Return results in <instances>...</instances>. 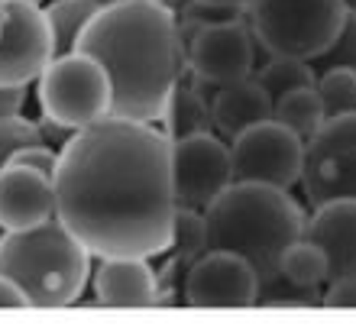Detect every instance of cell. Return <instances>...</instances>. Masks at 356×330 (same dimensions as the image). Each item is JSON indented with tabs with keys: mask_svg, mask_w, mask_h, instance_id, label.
Returning a JSON list of instances; mask_svg holds the SVG:
<instances>
[{
	"mask_svg": "<svg viewBox=\"0 0 356 330\" xmlns=\"http://www.w3.org/2000/svg\"><path fill=\"white\" fill-rule=\"evenodd\" d=\"M56 217L94 259L169 249L175 191L172 142L156 123L107 117L58 152Z\"/></svg>",
	"mask_w": 356,
	"mask_h": 330,
	"instance_id": "obj_1",
	"label": "cell"
},
{
	"mask_svg": "<svg viewBox=\"0 0 356 330\" xmlns=\"http://www.w3.org/2000/svg\"><path fill=\"white\" fill-rule=\"evenodd\" d=\"M75 49L107 72L120 120L159 126L169 94L188 75V46L169 3H104Z\"/></svg>",
	"mask_w": 356,
	"mask_h": 330,
	"instance_id": "obj_2",
	"label": "cell"
},
{
	"mask_svg": "<svg viewBox=\"0 0 356 330\" xmlns=\"http://www.w3.org/2000/svg\"><path fill=\"white\" fill-rule=\"evenodd\" d=\"M204 220L211 249L234 253L256 269L259 304H263L282 285L279 259L298 236H305L308 211L285 188L234 181L204 211Z\"/></svg>",
	"mask_w": 356,
	"mask_h": 330,
	"instance_id": "obj_3",
	"label": "cell"
},
{
	"mask_svg": "<svg viewBox=\"0 0 356 330\" xmlns=\"http://www.w3.org/2000/svg\"><path fill=\"white\" fill-rule=\"evenodd\" d=\"M94 256L62 220L0 236V275L26 292L33 308H68L91 285Z\"/></svg>",
	"mask_w": 356,
	"mask_h": 330,
	"instance_id": "obj_4",
	"label": "cell"
},
{
	"mask_svg": "<svg viewBox=\"0 0 356 330\" xmlns=\"http://www.w3.org/2000/svg\"><path fill=\"white\" fill-rule=\"evenodd\" d=\"M347 0H253L246 26L266 56L314 62L347 19Z\"/></svg>",
	"mask_w": 356,
	"mask_h": 330,
	"instance_id": "obj_5",
	"label": "cell"
},
{
	"mask_svg": "<svg viewBox=\"0 0 356 330\" xmlns=\"http://www.w3.org/2000/svg\"><path fill=\"white\" fill-rule=\"evenodd\" d=\"M36 104L42 117L78 133L113 117V88L101 62L75 49L56 56L36 78Z\"/></svg>",
	"mask_w": 356,
	"mask_h": 330,
	"instance_id": "obj_6",
	"label": "cell"
},
{
	"mask_svg": "<svg viewBox=\"0 0 356 330\" xmlns=\"http://www.w3.org/2000/svg\"><path fill=\"white\" fill-rule=\"evenodd\" d=\"M301 191L311 208L337 198H356V113L324 120L305 146Z\"/></svg>",
	"mask_w": 356,
	"mask_h": 330,
	"instance_id": "obj_7",
	"label": "cell"
},
{
	"mask_svg": "<svg viewBox=\"0 0 356 330\" xmlns=\"http://www.w3.org/2000/svg\"><path fill=\"white\" fill-rule=\"evenodd\" d=\"M230 165L234 181L291 191L305 169V142L275 120L256 123L230 142Z\"/></svg>",
	"mask_w": 356,
	"mask_h": 330,
	"instance_id": "obj_8",
	"label": "cell"
},
{
	"mask_svg": "<svg viewBox=\"0 0 356 330\" xmlns=\"http://www.w3.org/2000/svg\"><path fill=\"white\" fill-rule=\"evenodd\" d=\"M234 185L230 142L214 130L172 142V191L178 208L204 214Z\"/></svg>",
	"mask_w": 356,
	"mask_h": 330,
	"instance_id": "obj_9",
	"label": "cell"
},
{
	"mask_svg": "<svg viewBox=\"0 0 356 330\" xmlns=\"http://www.w3.org/2000/svg\"><path fill=\"white\" fill-rule=\"evenodd\" d=\"M256 72V39L246 19L207 23L188 36V75L204 88H224Z\"/></svg>",
	"mask_w": 356,
	"mask_h": 330,
	"instance_id": "obj_10",
	"label": "cell"
},
{
	"mask_svg": "<svg viewBox=\"0 0 356 330\" xmlns=\"http://www.w3.org/2000/svg\"><path fill=\"white\" fill-rule=\"evenodd\" d=\"M56 39L39 3L10 0L0 36V88H29L56 58Z\"/></svg>",
	"mask_w": 356,
	"mask_h": 330,
	"instance_id": "obj_11",
	"label": "cell"
},
{
	"mask_svg": "<svg viewBox=\"0 0 356 330\" xmlns=\"http://www.w3.org/2000/svg\"><path fill=\"white\" fill-rule=\"evenodd\" d=\"M181 298L191 308H250L259 304V275L240 256L207 249L181 275Z\"/></svg>",
	"mask_w": 356,
	"mask_h": 330,
	"instance_id": "obj_12",
	"label": "cell"
},
{
	"mask_svg": "<svg viewBox=\"0 0 356 330\" xmlns=\"http://www.w3.org/2000/svg\"><path fill=\"white\" fill-rule=\"evenodd\" d=\"M91 288L104 308H152L162 304V272L146 256L94 259Z\"/></svg>",
	"mask_w": 356,
	"mask_h": 330,
	"instance_id": "obj_13",
	"label": "cell"
},
{
	"mask_svg": "<svg viewBox=\"0 0 356 330\" xmlns=\"http://www.w3.org/2000/svg\"><path fill=\"white\" fill-rule=\"evenodd\" d=\"M56 220V185L26 165L0 169V230L23 233Z\"/></svg>",
	"mask_w": 356,
	"mask_h": 330,
	"instance_id": "obj_14",
	"label": "cell"
},
{
	"mask_svg": "<svg viewBox=\"0 0 356 330\" xmlns=\"http://www.w3.org/2000/svg\"><path fill=\"white\" fill-rule=\"evenodd\" d=\"M305 236L327 253L330 279L356 275V198H337L311 208Z\"/></svg>",
	"mask_w": 356,
	"mask_h": 330,
	"instance_id": "obj_15",
	"label": "cell"
},
{
	"mask_svg": "<svg viewBox=\"0 0 356 330\" xmlns=\"http://www.w3.org/2000/svg\"><path fill=\"white\" fill-rule=\"evenodd\" d=\"M266 120H272V97L256 85L253 75L217 88L211 97V126L227 142H234L240 133Z\"/></svg>",
	"mask_w": 356,
	"mask_h": 330,
	"instance_id": "obj_16",
	"label": "cell"
},
{
	"mask_svg": "<svg viewBox=\"0 0 356 330\" xmlns=\"http://www.w3.org/2000/svg\"><path fill=\"white\" fill-rule=\"evenodd\" d=\"M159 130L169 136V142L214 130L211 126V101L204 97V85H197L191 75L181 78L159 117Z\"/></svg>",
	"mask_w": 356,
	"mask_h": 330,
	"instance_id": "obj_17",
	"label": "cell"
},
{
	"mask_svg": "<svg viewBox=\"0 0 356 330\" xmlns=\"http://www.w3.org/2000/svg\"><path fill=\"white\" fill-rule=\"evenodd\" d=\"M207 249H211V243H207L204 214H201V211H191V208H175V217H172V240H169V249H165L169 269L178 275H185Z\"/></svg>",
	"mask_w": 356,
	"mask_h": 330,
	"instance_id": "obj_18",
	"label": "cell"
},
{
	"mask_svg": "<svg viewBox=\"0 0 356 330\" xmlns=\"http://www.w3.org/2000/svg\"><path fill=\"white\" fill-rule=\"evenodd\" d=\"M279 279L295 288H321L330 282V259L314 240L298 236L295 243L282 253Z\"/></svg>",
	"mask_w": 356,
	"mask_h": 330,
	"instance_id": "obj_19",
	"label": "cell"
},
{
	"mask_svg": "<svg viewBox=\"0 0 356 330\" xmlns=\"http://www.w3.org/2000/svg\"><path fill=\"white\" fill-rule=\"evenodd\" d=\"M272 120L282 123L285 130H291L305 146L314 140V133L324 126V104H321L318 88H298L291 94L279 97L272 104Z\"/></svg>",
	"mask_w": 356,
	"mask_h": 330,
	"instance_id": "obj_20",
	"label": "cell"
},
{
	"mask_svg": "<svg viewBox=\"0 0 356 330\" xmlns=\"http://www.w3.org/2000/svg\"><path fill=\"white\" fill-rule=\"evenodd\" d=\"M101 7H104L101 0H49V3H42V13H46V19H49V29H52L58 56L75 52L81 33H85L88 23L97 17Z\"/></svg>",
	"mask_w": 356,
	"mask_h": 330,
	"instance_id": "obj_21",
	"label": "cell"
},
{
	"mask_svg": "<svg viewBox=\"0 0 356 330\" xmlns=\"http://www.w3.org/2000/svg\"><path fill=\"white\" fill-rule=\"evenodd\" d=\"M253 78H256V85L272 97V104L279 97L298 91V88L318 85V72H314L311 62H305V58H285V56H269L266 65H259L253 72Z\"/></svg>",
	"mask_w": 356,
	"mask_h": 330,
	"instance_id": "obj_22",
	"label": "cell"
},
{
	"mask_svg": "<svg viewBox=\"0 0 356 330\" xmlns=\"http://www.w3.org/2000/svg\"><path fill=\"white\" fill-rule=\"evenodd\" d=\"M318 94L324 104V117H343V113H356V72L350 68H324L318 72Z\"/></svg>",
	"mask_w": 356,
	"mask_h": 330,
	"instance_id": "obj_23",
	"label": "cell"
},
{
	"mask_svg": "<svg viewBox=\"0 0 356 330\" xmlns=\"http://www.w3.org/2000/svg\"><path fill=\"white\" fill-rule=\"evenodd\" d=\"M311 65H314V72H324V68H350V72H356V10L353 7L347 10V19H343L337 39Z\"/></svg>",
	"mask_w": 356,
	"mask_h": 330,
	"instance_id": "obj_24",
	"label": "cell"
},
{
	"mask_svg": "<svg viewBox=\"0 0 356 330\" xmlns=\"http://www.w3.org/2000/svg\"><path fill=\"white\" fill-rule=\"evenodd\" d=\"M33 142H42L36 120H29L26 113H19V117H0V169L23 146H33Z\"/></svg>",
	"mask_w": 356,
	"mask_h": 330,
	"instance_id": "obj_25",
	"label": "cell"
},
{
	"mask_svg": "<svg viewBox=\"0 0 356 330\" xmlns=\"http://www.w3.org/2000/svg\"><path fill=\"white\" fill-rule=\"evenodd\" d=\"M7 165H26V169L42 172V175H49V179H56L58 149H52V146H46V142H33V146H23Z\"/></svg>",
	"mask_w": 356,
	"mask_h": 330,
	"instance_id": "obj_26",
	"label": "cell"
},
{
	"mask_svg": "<svg viewBox=\"0 0 356 330\" xmlns=\"http://www.w3.org/2000/svg\"><path fill=\"white\" fill-rule=\"evenodd\" d=\"M321 304L327 308H356V275H337L321 292Z\"/></svg>",
	"mask_w": 356,
	"mask_h": 330,
	"instance_id": "obj_27",
	"label": "cell"
},
{
	"mask_svg": "<svg viewBox=\"0 0 356 330\" xmlns=\"http://www.w3.org/2000/svg\"><path fill=\"white\" fill-rule=\"evenodd\" d=\"M36 126H39L42 142H46V146H52V149H58V152L65 149L68 140L75 136V130H68V126H62V123H56V120H49V117H39Z\"/></svg>",
	"mask_w": 356,
	"mask_h": 330,
	"instance_id": "obj_28",
	"label": "cell"
},
{
	"mask_svg": "<svg viewBox=\"0 0 356 330\" xmlns=\"http://www.w3.org/2000/svg\"><path fill=\"white\" fill-rule=\"evenodd\" d=\"M29 88H0V117H19L26 113Z\"/></svg>",
	"mask_w": 356,
	"mask_h": 330,
	"instance_id": "obj_29",
	"label": "cell"
},
{
	"mask_svg": "<svg viewBox=\"0 0 356 330\" xmlns=\"http://www.w3.org/2000/svg\"><path fill=\"white\" fill-rule=\"evenodd\" d=\"M0 308H33L26 292L7 275H0Z\"/></svg>",
	"mask_w": 356,
	"mask_h": 330,
	"instance_id": "obj_30",
	"label": "cell"
},
{
	"mask_svg": "<svg viewBox=\"0 0 356 330\" xmlns=\"http://www.w3.org/2000/svg\"><path fill=\"white\" fill-rule=\"evenodd\" d=\"M197 3H211V7H227V10H236V13H246L253 0H197Z\"/></svg>",
	"mask_w": 356,
	"mask_h": 330,
	"instance_id": "obj_31",
	"label": "cell"
},
{
	"mask_svg": "<svg viewBox=\"0 0 356 330\" xmlns=\"http://www.w3.org/2000/svg\"><path fill=\"white\" fill-rule=\"evenodd\" d=\"M127 3H169V0H127Z\"/></svg>",
	"mask_w": 356,
	"mask_h": 330,
	"instance_id": "obj_32",
	"label": "cell"
},
{
	"mask_svg": "<svg viewBox=\"0 0 356 330\" xmlns=\"http://www.w3.org/2000/svg\"><path fill=\"white\" fill-rule=\"evenodd\" d=\"M0 36H3V10H0Z\"/></svg>",
	"mask_w": 356,
	"mask_h": 330,
	"instance_id": "obj_33",
	"label": "cell"
},
{
	"mask_svg": "<svg viewBox=\"0 0 356 330\" xmlns=\"http://www.w3.org/2000/svg\"><path fill=\"white\" fill-rule=\"evenodd\" d=\"M26 3H39V7H42V3H46V0H26Z\"/></svg>",
	"mask_w": 356,
	"mask_h": 330,
	"instance_id": "obj_34",
	"label": "cell"
},
{
	"mask_svg": "<svg viewBox=\"0 0 356 330\" xmlns=\"http://www.w3.org/2000/svg\"><path fill=\"white\" fill-rule=\"evenodd\" d=\"M7 3H10V0H0V10H3V7H7Z\"/></svg>",
	"mask_w": 356,
	"mask_h": 330,
	"instance_id": "obj_35",
	"label": "cell"
},
{
	"mask_svg": "<svg viewBox=\"0 0 356 330\" xmlns=\"http://www.w3.org/2000/svg\"><path fill=\"white\" fill-rule=\"evenodd\" d=\"M101 3H113V0H101Z\"/></svg>",
	"mask_w": 356,
	"mask_h": 330,
	"instance_id": "obj_36",
	"label": "cell"
},
{
	"mask_svg": "<svg viewBox=\"0 0 356 330\" xmlns=\"http://www.w3.org/2000/svg\"><path fill=\"white\" fill-rule=\"evenodd\" d=\"M0 236H3V230H0Z\"/></svg>",
	"mask_w": 356,
	"mask_h": 330,
	"instance_id": "obj_37",
	"label": "cell"
}]
</instances>
